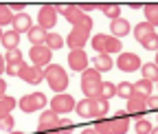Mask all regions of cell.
<instances>
[{
	"label": "cell",
	"instance_id": "obj_1",
	"mask_svg": "<svg viewBox=\"0 0 158 134\" xmlns=\"http://www.w3.org/2000/svg\"><path fill=\"white\" fill-rule=\"evenodd\" d=\"M44 79H46V84L51 86V90H53L55 94L66 92V88H68V84H70L68 73L59 66V64H48V66L44 68Z\"/></svg>",
	"mask_w": 158,
	"mask_h": 134
},
{
	"label": "cell",
	"instance_id": "obj_2",
	"mask_svg": "<svg viewBox=\"0 0 158 134\" xmlns=\"http://www.w3.org/2000/svg\"><path fill=\"white\" fill-rule=\"evenodd\" d=\"M90 44L97 51V55H110L112 57V53H123L121 40L114 37V35H110V33H97V35H92L90 37Z\"/></svg>",
	"mask_w": 158,
	"mask_h": 134
},
{
	"label": "cell",
	"instance_id": "obj_3",
	"mask_svg": "<svg viewBox=\"0 0 158 134\" xmlns=\"http://www.w3.org/2000/svg\"><path fill=\"white\" fill-rule=\"evenodd\" d=\"M101 73L94 70V68H86L81 73V90L86 94V99H97L99 97V90H101Z\"/></svg>",
	"mask_w": 158,
	"mask_h": 134
},
{
	"label": "cell",
	"instance_id": "obj_4",
	"mask_svg": "<svg viewBox=\"0 0 158 134\" xmlns=\"http://www.w3.org/2000/svg\"><path fill=\"white\" fill-rule=\"evenodd\" d=\"M90 31H92V22L73 27V31H70L68 37H66V46H68L70 51H84V46H86L88 40H90Z\"/></svg>",
	"mask_w": 158,
	"mask_h": 134
},
{
	"label": "cell",
	"instance_id": "obj_5",
	"mask_svg": "<svg viewBox=\"0 0 158 134\" xmlns=\"http://www.w3.org/2000/svg\"><path fill=\"white\" fill-rule=\"evenodd\" d=\"M55 11H57V13H62V15L66 18V20H68L73 27H79V24H88V22H92V18L79 9V5H55Z\"/></svg>",
	"mask_w": 158,
	"mask_h": 134
},
{
	"label": "cell",
	"instance_id": "obj_6",
	"mask_svg": "<svg viewBox=\"0 0 158 134\" xmlns=\"http://www.w3.org/2000/svg\"><path fill=\"white\" fill-rule=\"evenodd\" d=\"M46 103H48V99H46L44 92H29L18 101V108L24 114H31V112H37V110H44Z\"/></svg>",
	"mask_w": 158,
	"mask_h": 134
},
{
	"label": "cell",
	"instance_id": "obj_7",
	"mask_svg": "<svg viewBox=\"0 0 158 134\" xmlns=\"http://www.w3.org/2000/svg\"><path fill=\"white\" fill-rule=\"evenodd\" d=\"M75 97L73 94H68V92H62V94H55V97L51 99V110L55 112V114H68V112H73L75 110Z\"/></svg>",
	"mask_w": 158,
	"mask_h": 134
},
{
	"label": "cell",
	"instance_id": "obj_8",
	"mask_svg": "<svg viewBox=\"0 0 158 134\" xmlns=\"http://www.w3.org/2000/svg\"><path fill=\"white\" fill-rule=\"evenodd\" d=\"M29 57H31V62L33 66H40V68H46L53 60V51L46 46V44H40V46H31L29 51Z\"/></svg>",
	"mask_w": 158,
	"mask_h": 134
},
{
	"label": "cell",
	"instance_id": "obj_9",
	"mask_svg": "<svg viewBox=\"0 0 158 134\" xmlns=\"http://www.w3.org/2000/svg\"><path fill=\"white\" fill-rule=\"evenodd\" d=\"M59 121H62V119H59V114H55L53 110H42L40 121H37V134L59 130Z\"/></svg>",
	"mask_w": 158,
	"mask_h": 134
},
{
	"label": "cell",
	"instance_id": "obj_10",
	"mask_svg": "<svg viewBox=\"0 0 158 134\" xmlns=\"http://www.w3.org/2000/svg\"><path fill=\"white\" fill-rule=\"evenodd\" d=\"M141 66H143V62L136 53H118V57H116V68L123 70V73L141 70Z\"/></svg>",
	"mask_w": 158,
	"mask_h": 134
},
{
	"label": "cell",
	"instance_id": "obj_11",
	"mask_svg": "<svg viewBox=\"0 0 158 134\" xmlns=\"http://www.w3.org/2000/svg\"><path fill=\"white\" fill-rule=\"evenodd\" d=\"M57 24V11H55V5H42L37 11V27H42L44 31L53 29Z\"/></svg>",
	"mask_w": 158,
	"mask_h": 134
},
{
	"label": "cell",
	"instance_id": "obj_12",
	"mask_svg": "<svg viewBox=\"0 0 158 134\" xmlns=\"http://www.w3.org/2000/svg\"><path fill=\"white\" fill-rule=\"evenodd\" d=\"M108 121H110V134H125L130 130V114L125 110H116L114 117H110Z\"/></svg>",
	"mask_w": 158,
	"mask_h": 134
},
{
	"label": "cell",
	"instance_id": "obj_13",
	"mask_svg": "<svg viewBox=\"0 0 158 134\" xmlns=\"http://www.w3.org/2000/svg\"><path fill=\"white\" fill-rule=\"evenodd\" d=\"M20 79L31 84V86H37V84H42V79H44V68L33 66V64H24L22 70H20Z\"/></svg>",
	"mask_w": 158,
	"mask_h": 134
},
{
	"label": "cell",
	"instance_id": "obj_14",
	"mask_svg": "<svg viewBox=\"0 0 158 134\" xmlns=\"http://www.w3.org/2000/svg\"><path fill=\"white\" fill-rule=\"evenodd\" d=\"M125 112L130 114V117L143 119V114L147 112V99L141 97V94H132V97L127 99V108H125Z\"/></svg>",
	"mask_w": 158,
	"mask_h": 134
},
{
	"label": "cell",
	"instance_id": "obj_15",
	"mask_svg": "<svg viewBox=\"0 0 158 134\" xmlns=\"http://www.w3.org/2000/svg\"><path fill=\"white\" fill-rule=\"evenodd\" d=\"M88 64H90V60H88L86 51H70L68 53V66H70V70L84 73L88 68Z\"/></svg>",
	"mask_w": 158,
	"mask_h": 134
},
{
	"label": "cell",
	"instance_id": "obj_16",
	"mask_svg": "<svg viewBox=\"0 0 158 134\" xmlns=\"http://www.w3.org/2000/svg\"><path fill=\"white\" fill-rule=\"evenodd\" d=\"M11 27H13V31H15L18 35H20V33H29L31 27H33V20H31L29 13H15Z\"/></svg>",
	"mask_w": 158,
	"mask_h": 134
},
{
	"label": "cell",
	"instance_id": "obj_17",
	"mask_svg": "<svg viewBox=\"0 0 158 134\" xmlns=\"http://www.w3.org/2000/svg\"><path fill=\"white\" fill-rule=\"evenodd\" d=\"M130 31H132V27H130V22L125 20V18H116V20L110 22V35L118 37V40H121L123 35H127Z\"/></svg>",
	"mask_w": 158,
	"mask_h": 134
},
{
	"label": "cell",
	"instance_id": "obj_18",
	"mask_svg": "<svg viewBox=\"0 0 158 134\" xmlns=\"http://www.w3.org/2000/svg\"><path fill=\"white\" fill-rule=\"evenodd\" d=\"M112 66H114V62L110 55H94L92 57V68L99 73H108V70H112Z\"/></svg>",
	"mask_w": 158,
	"mask_h": 134
},
{
	"label": "cell",
	"instance_id": "obj_19",
	"mask_svg": "<svg viewBox=\"0 0 158 134\" xmlns=\"http://www.w3.org/2000/svg\"><path fill=\"white\" fill-rule=\"evenodd\" d=\"M143 13H145V22L149 27H158V2H147L143 5Z\"/></svg>",
	"mask_w": 158,
	"mask_h": 134
},
{
	"label": "cell",
	"instance_id": "obj_20",
	"mask_svg": "<svg viewBox=\"0 0 158 134\" xmlns=\"http://www.w3.org/2000/svg\"><path fill=\"white\" fill-rule=\"evenodd\" d=\"M110 110V101L106 99H92V119H106V114Z\"/></svg>",
	"mask_w": 158,
	"mask_h": 134
},
{
	"label": "cell",
	"instance_id": "obj_21",
	"mask_svg": "<svg viewBox=\"0 0 158 134\" xmlns=\"http://www.w3.org/2000/svg\"><path fill=\"white\" fill-rule=\"evenodd\" d=\"M46 35H48V31H44L42 27H31V31L27 33V37H29V42L33 44V46H40V44H44V40H46Z\"/></svg>",
	"mask_w": 158,
	"mask_h": 134
},
{
	"label": "cell",
	"instance_id": "obj_22",
	"mask_svg": "<svg viewBox=\"0 0 158 134\" xmlns=\"http://www.w3.org/2000/svg\"><path fill=\"white\" fill-rule=\"evenodd\" d=\"M99 11H103L106 18H110V22L121 18V5H114V2H99Z\"/></svg>",
	"mask_w": 158,
	"mask_h": 134
},
{
	"label": "cell",
	"instance_id": "obj_23",
	"mask_svg": "<svg viewBox=\"0 0 158 134\" xmlns=\"http://www.w3.org/2000/svg\"><path fill=\"white\" fill-rule=\"evenodd\" d=\"M0 44H2L7 51H13V48H18V44H20V35L11 29V31H5L2 33V40H0Z\"/></svg>",
	"mask_w": 158,
	"mask_h": 134
},
{
	"label": "cell",
	"instance_id": "obj_24",
	"mask_svg": "<svg viewBox=\"0 0 158 134\" xmlns=\"http://www.w3.org/2000/svg\"><path fill=\"white\" fill-rule=\"evenodd\" d=\"M75 112L79 119H92V99H81L75 106Z\"/></svg>",
	"mask_w": 158,
	"mask_h": 134
},
{
	"label": "cell",
	"instance_id": "obj_25",
	"mask_svg": "<svg viewBox=\"0 0 158 134\" xmlns=\"http://www.w3.org/2000/svg\"><path fill=\"white\" fill-rule=\"evenodd\" d=\"M141 73H143V79H145V82H152V84L158 82V66H156L154 62L143 64V66H141Z\"/></svg>",
	"mask_w": 158,
	"mask_h": 134
},
{
	"label": "cell",
	"instance_id": "obj_26",
	"mask_svg": "<svg viewBox=\"0 0 158 134\" xmlns=\"http://www.w3.org/2000/svg\"><path fill=\"white\" fill-rule=\"evenodd\" d=\"M152 33H154V27H149V24L143 20V22H138V24L134 27V40H136V42H143L145 37L152 35Z\"/></svg>",
	"mask_w": 158,
	"mask_h": 134
},
{
	"label": "cell",
	"instance_id": "obj_27",
	"mask_svg": "<svg viewBox=\"0 0 158 134\" xmlns=\"http://www.w3.org/2000/svg\"><path fill=\"white\" fill-rule=\"evenodd\" d=\"M152 90H154V84H152V82L141 79V82L134 84V94H141V97H145V99L152 97Z\"/></svg>",
	"mask_w": 158,
	"mask_h": 134
},
{
	"label": "cell",
	"instance_id": "obj_28",
	"mask_svg": "<svg viewBox=\"0 0 158 134\" xmlns=\"http://www.w3.org/2000/svg\"><path fill=\"white\" fill-rule=\"evenodd\" d=\"M44 44L51 48V51H57V48H62V46H66V40L59 33H48L46 35V40H44Z\"/></svg>",
	"mask_w": 158,
	"mask_h": 134
},
{
	"label": "cell",
	"instance_id": "obj_29",
	"mask_svg": "<svg viewBox=\"0 0 158 134\" xmlns=\"http://www.w3.org/2000/svg\"><path fill=\"white\" fill-rule=\"evenodd\" d=\"M18 106V101L13 99V97H2V99H0V119H2V117H9V114H11V110Z\"/></svg>",
	"mask_w": 158,
	"mask_h": 134
},
{
	"label": "cell",
	"instance_id": "obj_30",
	"mask_svg": "<svg viewBox=\"0 0 158 134\" xmlns=\"http://www.w3.org/2000/svg\"><path fill=\"white\" fill-rule=\"evenodd\" d=\"M134 94V84L130 82H121V84H116V97H121V99H130Z\"/></svg>",
	"mask_w": 158,
	"mask_h": 134
},
{
	"label": "cell",
	"instance_id": "obj_31",
	"mask_svg": "<svg viewBox=\"0 0 158 134\" xmlns=\"http://www.w3.org/2000/svg\"><path fill=\"white\" fill-rule=\"evenodd\" d=\"M114 94H116V86H114L112 82H103V84H101V90H99V99L110 101Z\"/></svg>",
	"mask_w": 158,
	"mask_h": 134
},
{
	"label": "cell",
	"instance_id": "obj_32",
	"mask_svg": "<svg viewBox=\"0 0 158 134\" xmlns=\"http://www.w3.org/2000/svg\"><path fill=\"white\" fill-rule=\"evenodd\" d=\"M13 22V11L9 9V5L0 2V27H7Z\"/></svg>",
	"mask_w": 158,
	"mask_h": 134
},
{
	"label": "cell",
	"instance_id": "obj_33",
	"mask_svg": "<svg viewBox=\"0 0 158 134\" xmlns=\"http://www.w3.org/2000/svg\"><path fill=\"white\" fill-rule=\"evenodd\" d=\"M5 62H7V64H22V62H24V57H22V51H20V48L7 51V53H5Z\"/></svg>",
	"mask_w": 158,
	"mask_h": 134
},
{
	"label": "cell",
	"instance_id": "obj_34",
	"mask_svg": "<svg viewBox=\"0 0 158 134\" xmlns=\"http://www.w3.org/2000/svg\"><path fill=\"white\" fill-rule=\"evenodd\" d=\"M141 46H143L145 51H158V33L154 31L152 35H147L145 40L141 42Z\"/></svg>",
	"mask_w": 158,
	"mask_h": 134
},
{
	"label": "cell",
	"instance_id": "obj_35",
	"mask_svg": "<svg viewBox=\"0 0 158 134\" xmlns=\"http://www.w3.org/2000/svg\"><path fill=\"white\" fill-rule=\"evenodd\" d=\"M152 123L147 121V119H136V123H134V130H136V134H149L152 132Z\"/></svg>",
	"mask_w": 158,
	"mask_h": 134
},
{
	"label": "cell",
	"instance_id": "obj_36",
	"mask_svg": "<svg viewBox=\"0 0 158 134\" xmlns=\"http://www.w3.org/2000/svg\"><path fill=\"white\" fill-rule=\"evenodd\" d=\"M13 125H15V119L11 117V114H9V117H2V119H0V130H2V132H13Z\"/></svg>",
	"mask_w": 158,
	"mask_h": 134
},
{
	"label": "cell",
	"instance_id": "obj_37",
	"mask_svg": "<svg viewBox=\"0 0 158 134\" xmlns=\"http://www.w3.org/2000/svg\"><path fill=\"white\" fill-rule=\"evenodd\" d=\"M73 130H75V123L70 119H62V121H59V134H70Z\"/></svg>",
	"mask_w": 158,
	"mask_h": 134
},
{
	"label": "cell",
	"instance_id": "obj_38",
	"mask_svg": "<svg viewBox=\"0 0 158 134\" xmlns=\"http://www.w3.org/2000/svg\"><path fill=\"white\" fill-rule=\"evenodd\" d=\"M22 66H24V62L22 64H7V75H9V77H20Z\"/></svg>",
	"mask_w": 158,
	"mask_h": 134
},
{
	"label": "cell",
	"instance_id": "obj_39",
	"mask_svg": "<svg viewBox=\"0 0 158 134\" xmlns=\"http://www.w3.org/2000/svg\"><path fill=\"white\" fill-rule=\"evenodd\" d=\"M147 110H154V112H158V94H152V97L147 99Z\"/></svg>",
	"mask_w": 158,
	"mask_h": 134
},
{
	"label": "cell",
	"instance_id": "obj_40",
	"mask_svg": "<svg viewBox=\"0 0 158 134\" xmlns=\"http://www.w3.org/2000/svg\"><path fill=\"white\" fill-rule=\"evenodd\" d=\"M79 9H81V11L86 13V11H92V9H99V5H97V2H81V5H79Z\"/></svg>",
	"mask_w": 158,
	"mask_h": 134
},
{
	"label": "cell",
	"instance_id": "obj_41",
	"mask_svg": "<svg viewBox=\"0 0 158 134\" xmlns=\"http://www.w3.org/2000/svg\"><path fill=\"white\" fill-rule=\"evenodd\" d=\"M9 9L11 11H18V13H24V2H11Z\"/></svg>",
	"mask_w": 158,
	"mask_h": 134
},
{
	"label": "cell",
	"instance_id": "obj_42",
	"mask_svg": "<svg viewBox=\"0 0 158 134\" xmlns=\"http://www.w3.org/2000/svg\"><path fill=\"white\" fill-rule=\"evenodd\" d=\"M5 73H7V62H5V55L0 53V77H2Z\"/></svg>",
	"mask_w": 158,
	"mask_h": 134
},
{
	"label": "cell",
	"instance_id": "obj_43",
	"mask_svg": "<svg viewBox=\"0 0 158 134\" xmlns=\"http://www.w3.org/2000/svg\"><path fill=\"white\" fill-rule=\"evenodd\" d=\"M2 97H7V82L0 77V99H2Z\"/></svg>",
	"mask_w": 158,
	"mask_h": 134
},
{
	"label": "cell",
	"instance_id": "obj_44",
	"mask_svg": "<svg viewBox=\"0 0 158 134\" xmlns=\"http://www.w3.org/2000/svg\"><path fill=\"white\" fill-rule=\"evenodd\" d=\"M130 9H132V11H138V9H143V5H138V2H130Z\"/></svg>",
	"mask_w": 158,
	"mask_h": 134
},
{
	"label": "cell",
	"instance_id": "obj_45",
	"mask_svg": "<svg viewBox=\"0 0 158 134\" xmlns=\"http://www.w3.org/2000/svg\"><path fill=\"white\" fill-rule=\"evenodd\" d=\"M81 134H97V130L94 128H86V130H81Z\"/></svg>",
	"mask_w": 158,
	"mask_h": 134
},
{
	"label": "cell",
	"instance_id": "obj_46",
	"mask_svg": "<svg viewBox=\"0 0 158 134\" xmlns=\"http://www.w3.org/2000/svg\"><path fill=\"white\" fill-rule=\"evenodd\" d=\"M149 134H158V125H156V128H152V132H149Z\"/></svg>",
	"mask_w": 158,
	"mask_h": 134
},
{
	"label": "cell",
	"instance_id": "obj_47",
	"mask_svg": "<svg viewBox=\"0 0 158 134\" xmlns=\"http://www.w3.org/2000/svg\"><path fill=\"white\" fill-rule=\"evenodd\" d=\"M154 64H156V66H158V51H156V62H154Z\"/></svg>",
	"mask_w": 158,
	"mask_h": 134
},
{
	"label": "cell",
	"instance_id": "obj_48",
	"mask_svg": "<svg viewBox=\"0 0 158 134\" xmlns=\"http://www.w3.org/2000/svg\"><path fill=\"white\" fill-rule=\"evenodd\" d=\"M2 33H5V31H2V27H0V40H2Z\"/></svg>",
	"mask_w": 158,
	"mask_h": 134
},
{
	"label": "cell",
	"instance_id": "obj_49",
	"mask_svg": "<svg viewBox=\"0 0 158 134\" xmlns=\"http://www.w3.org/2000/svg\"><path fill=\"white\" fill-rule=\"evenodd\" d=\"M11 134H24V132H11Z\"/></svg>",
	"mask_w": 158,
	"mask_h": 134
},
{
	"label": "cell",
	"instance_id": "obj_50",
	"mask_svg": "<svg viewBox=\"0 0 158 134\" xmlns=\"http://www.w3.org/2000/svg\"><path fill=\"white\" fill-rule=\"evenodd\" d=\"M156 121H158V112H156Z\"/></svg>",
	"mask_w": 158,
	"mask_h": 134
},
{
	"label": "cell",
	"instance_id": "obj_51",
	"mask_svg": "<svg viewBox=\"0 0 158 134\" xmlns=\"http://www.w3.org/2000/svg\"><path fill=\"white\" fill-rule=\"evenodd\" d=\"M156 88H158V82H156Z\"/></svg>",
	"mask_w": 158,
	"mask_h": 134
}]
</instances>
